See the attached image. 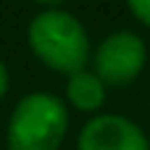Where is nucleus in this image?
Masks as SVG:
<instances>
[{
	"label": "nucleus",
	"mask_w": 150,
	"mask_h": 150,
	"mask_svg": "<svg viewBox=\"0 0 150 150\" xmlns=\"http://www.w3.org/2000/svg\"><path fill=\"white\" fill-rule=\"evenodd\" d=\"M26 42L47 69L66 76L87 69L92 55L87 26L63 8L40 11L26 26Z\"/></svg>",
	"instance_id": "1"
},
{
	"label": "nucleus",
	"mask_w": 150,
	"mask_h": 150,
	"mask_svg": "<svg viewBox=\"0 0 150 150\" xmlns=\"http://www.w3.org/2000/svg\"><path fill=\"white\" fill-rule=\"evenodd\" d=\"M66 132V103L53 92L37 90L16 100L5 127V145L8 150H58Z\"/></svg>",
	"instance_id": "2"
},
{
	"label": "nucleus",
	"mask_w": 150,
	"mask_h": 150,
	"mask_svg": "<svg viewBox=\"0 0 150 150\" xmlns=\"http://www.w3.org/2000/svg\"><path fill=\"white\" fill-rule=\"evenodd\" d=\"M148 63V45L132 29H116L100 40L92 53L95 74L105 87L132 84Z\"/></svg>",
	"instance_id": "3"
},
{
	"label": "nucleus",
	"mask_w": 150,
	"mask_h": 150,
	"mask_svg": "<svg viewBox=\"0 0 150 150\" xmlns=\"http://www.w3.org/2000/svg\"><path fill=\"white\" fill-rule=\"evenodd\" d=\"M76 150H150V140L129 116L100 113L79 129Z\"/></svg>",
	"instance_id": "4"
},
{
	"label": "nucleus",
	"mask_w": 150,
	"mask_h": 150,
	"mask_svg": "<svg viewBox=\"0 0 150 150\" xmlns=\"http://www.w3.org/2000/svg\"><path fill=\"white\" fill-rule=\"evenodd\" d=\"M108 95V87L100 82V76L90 69H82L66 79V100L82 111V113H95L103 108Z\"/></svg>",
	"instance_id": "5"
},
{
	"label": "nucleus",
	"mask_w": 150,
	"mask_h": 150,
	"mask_svg": "<svg viewBox=\"0 0 150 150\" xmlns=\"http://www.w3.org/2000/svg\"><path fill=\"white\" fill-rule=\"evenodd\" d=\"M127 5H129V11L134 13V18L140 24L150 26V0H127Z\"/></svg>",
	"instance_id": "6"
},
{
	"label": "nucleus",
	"mask_w": 150,
	"mask_h": 150,
	"mask_svg": "<svg viewBox=\"0 0 150 150\" xmlns=\"http://www.w3.org/2000/svg\"><path fill=\"white\" fill-rule=\"evenodd\" d=\"M8 87H11V74H8V66H5V61L0 58V100L5 98Z\"/></svg>",
	"instance_id": "7"
},
{
	"label": "nucleus",
	"mask_w": 150,
	"mask_h": 150,
	"mask_svg": "<svg viewBox=\"0 0 150 150\" xmlns=\"http://www.w3.org/2000/svg\"><path fill=\"white\" fill-rule=\"evenodd\" d=\"M34 3H40V5H45V8H58V5L66 3V0H34Z\"/></svg>",
	"instance_id": "8"
}]
</instances>
